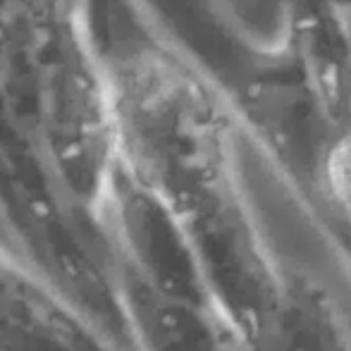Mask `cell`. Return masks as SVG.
Wrapping results in <instances>:
<instances>
[{
  "instance_id": "obj_1",
  "label": "cell",
  "mask_w": 351,
  "mask_h": 351,
  "mask_svg": "<svg viewBox=\"0 0 351 351\" xmlns=\"http://www.w3.org/2000/svg\"><path fill=\"white\" fill-rule=\"evenodd\" d=\"M0 110L65 167L115 158L88 0H0Z\"/></svg>"
},
{
  "instance_id": "obj_2",
  "label": "cell",
  "mask_w": 351,
  "mask_h": 351,
  "mask_svg": "<svg viewBox=\"0 0 351 351\" xmlns=\"http://www.w3.org/2000/svg\"><path fill=\"white\" fill-rule=\"evenodd\" d=\"M328 182L342 206L351 210V134L344 136L328 156Z\"/></svg>"
}]
</instances>
